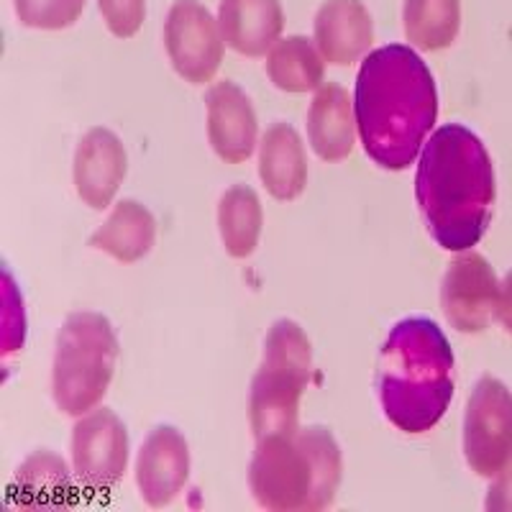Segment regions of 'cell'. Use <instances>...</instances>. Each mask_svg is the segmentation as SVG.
<instances>
[{"mask_svg":"<svg viewBox=\"0 0 512 512\" xmlns=\"http://www.w3.org/2000/svg\"><path fill=\"white\" fill-rule=\"evenodd\" d=\"M354 116L361 146L377 167L408 169L438 118L436 80L423 57L405 44L369 52L356 75Z\"/></svg>","mask_w":512,"mask_h":512,"instance_id":"cell-1","label":"cell"},{"mask_svg":"<svg viewBox=\"0 0 512 512\" xmlns=\"http://www.w3.org/2000/svg\"><path fill=\"white\" fill-rule=\"evenodd\" d=\"M497 182L482 139L461 123H448L425 141L415 172V198L423 221L446 251H469L482 241Z\"/></svg>","mask_w":512,"mask_h":512,"instance_id":"cell-2","label":"cell"},{"mask_svg":"<svg viewBox=\"0 0 512 512\" xmlns=\"http://www.w3.org/2000/svg\"><path fill=\"white\" fill-rule=\"evenodd\" d=\"M377 392L384 418L418 436L446 415L454 397V351L433 318L397 320L377 361Z\"/></svg>","mask_w":512,"mask_h":512,"instance_id":"cell-3","label":"cell"},{"mask_svg":"<svg viewBox=\"0 0 512 512\" xmlns=\"http://www.w3.org/2000/svg\"><path fill=\"white\" fill-rule=\"evenodd\" d=\"M344 459L326 425L274 433L256 441L249 487L256 505L274 512H318L333 505Z\"/></svg>","mask_w":512,"mask_h":512,"instance_id":"cell-4","label":"cell"},{"mask_svg":"<svg viewBox=\"0 0 512 512\" xmlns=\"http://www.w3.org/2000/svg\"><path fill=\"white\" fill-rule=\"evenodd\" d=\"M310 372L313 346L308 333L290 318L274 320L249 392V423L256 441L300 428V397L308 387Z\"/></svg>","mask_w":512,"mask_h":512,"instance_id":"cell-5","label":"cell"},{"mask_svg":"<svg viewBox=\"0 0 512 512\" xmlns=\"http://www.w3.org/2000/svg\"><path fill=\"white\" fill-rule=\"evenodd\" d=\"M118 338L100 313H72L57 333L52 367L54 405L82 418L98 408L116 374Z\"/></svg>","mask_w":512,"mask_h":512,"instance_id":"cell-6","label":"cell"},{"mask_svg":"<svg viewBox=\"0 0 512 512\" xmlns=\"http://www.w3.org/2000/svg\"><path fill=\"white\" fill-rule=\"evenodd\" d=\"M512 456V392L497 377L474 384L464 413V459L477 477H497Z\"/></svg>","mask_w":512,"mask_h":512,"instance_id":"cell-7","label":"cell"},{"mask_svg":"<svg viewBox=\"0 0 512 512\" xmlns=\"http://www.w3.org/2000/svg\"><path fill=\"white\" fill-rule=\"evenodd\" d=\"M72 466L88 495H108L118 487L128 466V431L113 410L82 415L72 428Z\"/></svg>","mask_w":512,"mask_h":512,"instance_id":"cell-8","label":"cell"},{"mask_svg":"<svg viewBox=\"0 0 512 512\" xmlns=\"http://www.w3.org/2000/svg\"><path fill=\"white\" fill-rule=\"evenodd\" d=\"M223 34L218 18L200 0H175L164 21V49L177 75L190 85H205L223 62Z\"/></svg>","mask_w":512,"mask_h":512,"instance_id":"cell-9","label":"cell"},{"mask_svg":"<svg viewBox=\"0 0 512 512\" xmlns=\"http://www.w3.org/2000/svg\"><path fill=\"white\" fill-rule=\"evenodd\" d=\"M497 274L477 251H459L441 282V310L459 333H482L497 313Z\"/></svg>","mask_w":512,"mask_h":512,"instance_id":"cell-10","label":"cell"},{"mask_svg":"<svg viewBox=\"0 0 512 512\" xmlns=\"http://www.w3.org/2000/svg\"><path fill=\"white\" fill-rule=\"evenodd\" d=\"M190 479V446L175 425H157L141 443L136 487L149 507H167Z\"/></svg>","mask_w":512,"mask_h":512,"instance_id":"cell-11","label":"cell"},{"mask_svg":"<svg viewBox=\"0 0 512 512\" xmlns=\"http://www.w3.org/2000/svg\"><path fill=\"white\" fill-rule=\"evenodd\" d=\"M128 172V157L121 139L111 128L95 126L82 136L75 149L72 180L77 198L93 210H105L116 198Z\"/></svg>","mask_w":512,"mask_h":512,"instance_id":"cell-12","label":"cell"},{"mask_svg":"<svg viewBox=\"0 0 512 512\" xmlns=\"http://www.w3.org/2000/svg\"><path fill=\"white\" fill-rule=\"evenodd\" d=\"M205 108L213 152L226 164H244L254 154L259 139V121L249 95L236 82L221 80L208 90Z\"/></svg>","mask_w":512,"mask_h":512,"instance_id":"cell-13","label":"cell"},{"mask_svg":"<svg viewBox=\"0 0 512 512\" xmlns=\"http://www.w3.org/2000/svg\"><path fill=\"white\" fill-rule=\"evenodd\" d=\"M374 21L361 0H326L315 13V47L333 67H349L369 52Z\"/></svg>","mask_w":512,"mask_h":512,"instance_id":"cell-14","label":"cell"},{"mask_svg":"<svg viewBox=\"0 0 512 512\" xmlns=\"http://www.w3.org/2000/svg\"><path fill=\"white\" fill-rule=\"evenodd\" d=\"M226 47L241 57H264L280 41L285 11L280 0H221L218 6Z\"/></svg>","mask_w":512,"mask_h":512,"instance_id":"cell-15","label":"cell"},{"mask_svg":"<svg viewBox=\"0 0 512 512\" xmlns=\"http://www.w3.org/2000/svg\"><path fill=\"white\" fill-rule=\"evenodd\" d=\"M354 100L338 82H323L308 111V139L323 162H344L356 144Z\"/></svg>","mask_w":512,"mask_h":512,"instance_id":"cell-16","label":"cell"},{"mask_svg":"<svg viewBox=\"0 0 512 512\" xmlns=\"http://www.w3.org/2000/svg\"><path fill=\"white\" fill-rule=\"evenodd\" d=\"M259 177L274 200L290 203L308 185V154L290 123H274L259 141Z\"/></svg>","mask_w":512,"mask_h":512,"instance_id":"cell-17","label":"cell"},{"mask_svg":"<svg viewBox=\"0 0 512 512\" xmlns=\"http://www.w3.org/2000/svg\"><path fill=\"white\" fill-rule=\"evenodd\" d=\"M157 241V221L139 200H121L111 216L90 236V246L121 264L141 262Z\"/></svg>","mask_w":512,"mask_h":512,"instance_id":"cell-18","label":"cell"},{"mask_svg":"<svg viewBox=\"0 0 512 512\" xmlns=\"http://www.w3.org/2000/svg\"><path fill=\"white\" fill-rule=\"evenodd\" d=\"M267 75L282 93H308L326 82V59L308 36H287L269 49Z\"/></svg>","mask_w":512,"mask_h":512,"instance_id":"cell-19","label":"cell"},{"mask_svg":"<svg viewBox=\"0 0 512 512\" xmlns=\"http://www.w3.org/2000/svg\"><path fill=\"white\" fill-rule=\"evenodd\" d=\"M264 226L262 200L249 185H233L218 203V233L233 259H249L259 246Z\"/></svg>","mask_w":512,"mask_h":512,"instance_id":"cell-20","label":"cell"},{"mask_svg":"<svg viewBox=\"0 0 512 512\" xmlns=\"http://www.w3.org/2000/svg\"><path fill=\"white\" fill-rule=\"evenodd\" d=\"M11 497L24 507H59L72 500L70 469L52 451H36L21 464Z\"/></svg>","mask_w":512,"mask_h":512,"instance_id":"cell-21","label":"cell"},{"mask_svg":"<svg viewBox=\"0 0 512 512\" xmlns=\"http://www.w3.org/2000/svg\"><path fill=\"white\" fill-rule=\"evenodd\" d=\"M402 29L420 52L448 49L461 29V0H405Z\"/></svg>","mask_w":512,"mask_h":512,"instance_id":"cell-22","label":"cell"},{"mask_svg":"<svg viewBox=\"0 0 512 512\" xmlns=\"http://www.w3.org/2000/svg\"><path fill=\"white\" fill-rule=\"evenodd\" d=\"M88 0H13L18 24L26 29L62 31L77 24Z\"/></svg>","mask_w":512,"mask_h":512,"instance_id":"cell-23","label":"cell"},{"mask_svg":"<svg viewBox=\"0 0 512 512\" xmlns=\"http://www.w3.org/2000/svg\"><path fill=\"white\" fill-rule=\"evenodd\" d=\"M98 11L116 39H131L144 26L146 0H98Z\"/></svg>","mask_w":512,"mask_h":512,"instance_id":"cell-24","label":"cell"},{"mask_svg":"<svg viewBox=\"0 0 512 512\" xmlns=\"http://www.w3.org/2000/svg\"><path fill=\"white\" fill-rule=\"evenodd\" d=\"M484 507L492 512H512V456L500 472H497L495 484L487 492Z\"/></svg>","mask_w":512,"mask_h":512,"instance_id":"cell-25","label":"cell"},{"mask_svg":"<svg viewBox=\"0 0 512 512\" xmlns=\"http://www.w3.org/2000/svg\"><path fill=\"white\" fill-rule=\"evenodd\" d=\"M495 318L500 320V326L505 328V333H510L512 336V269L505 274V280L500 282Z\"/></svg>","mask_w":512,"mask_h":512,"instance_id":"cell-26","label":"cell"}]
</instances>
